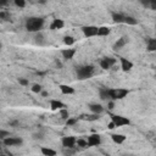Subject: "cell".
I'll list each match as a JSON object with an SVG mask.
<instances>
[{
  "instance_id": "obj_38",
  "label": "cell",
  "mask_w": 156,
  "mask_h": 156,
  "mask_svg": "<svg viewBox=\"0 0 156 156\" xmlns=\"http://www.w3.org/2000/svg\"><path fill=\"white\" fill-rule=\"evenodd\" d=\"M40 94H41V95H43V96H44V98H46V96H48V95H49V93H48V91H41V93H40Z\"/></svg>"
},
{
  "instance_id": "obj_2",
  "label": "cell",
  "mask_w": 156,
  "mask_h": 156,
  "mask_svg": "<svg viewBox=\"0 0 156 156\" xmlns=\"http://www.w3.org/2000/svg\"><path fill=\"white\" fill-rule=\"evenodd\" d=\"M94 74V67L91 65H87V66H82L77 69V77L78 79H88Z\"/></svg>"
},
{
  "instance_id": "obj_13",
  "label": "cell",
  "mask_w": 156,
  "mask_h": 156,
  "mask_svg": "<svg viewBox=\"0 0 156 156\" xmlns=\"http://www.w3.org/2000/svg\"><path fill=\"white\" fill-rule=\"evenodd\" d=\"M127 41H128V38H126V37H122V38L117 39V41H116L115 45H113V49H115V50H119V49H122V48L127 44Z\"/></svg>"
},
{
  "instance_id": "obj_1",
  "label": "cell",
  "mask_w": 156,
  "mask_h": 156,
  "mask_svg": "<svg viewBox=\"0 0 156 156\" xmlns=\"http://www.w3.org/2000/svg\"><path fill=\"white\" fill-rule=\"evenodd\" d=\"M44 26V20L41 17H29L26 21V29L28 32L35 33L39 32Z\"/></svg>"
},
{
  "instance_id": "obj_10",
  "label": "cell",
  "mask_w": 156,
  "mask_h": 156,
  "mask_svg": "<svg viewBox=\"0 0 156 156\" xmlns=\"http://www.w3.org/2000/svg\"><path fill=\"white\" fill-rule=\"evenodd\" d=\"M49 104H50V108L51 110H62V108H65L66 106H65V104L63 102H61L60 100H56V99H51L50 101H49Z\"/></svg>"
},
{
  "instance_id": "obj_19",
  "label": "cell",
  "mask_w": 156,
  "mask_h": 156,
  "mask_svg": "<svg viewBox=\"0 0 156 156\" xmlns=\"http://www.w3.org/2000/svg\"><path fill=\"white\" fill-rule=\"evenodd\" d=\"M111 139L116 143V144H123L126 141V136L123 134H112Z\"/></svg>"
},
{
  "instance_id": "obj_17",
  "label": "cell",
  "mask_w": 156,
  "mask_h": 156,
  "mask_svg": "<svg viewBox=\"0 0 156 156\" xmlns=\"http://www.w3.org/2000/svg\"><path fill=\"white\" fill-rule=\"evenodd\" d=\"M63 26H65V22H63L62 20L56 18V20H54V21H52V23H51L50 28H51V29H61V28H63Z\"/></svg>"
},
{
  "instance_id": "obj_16",
  "label": "cell",
  "mask_w": 156,
  "mask_h": 156,
  "mask_svg": "<svg viewBox=\"0 0 156 156\" xmlns=\"http://www.w3.org/2000/svg\"><path fill=\"white\" fill-rule=\"evenodd\" d=\"M40 151L44 156H56V151L49 146H41L40 147Z\"/></svg>"
},
{
  "instance_id": "obj_15",
  "label": "cell",
  "mask_w": 156,
  "mask_h": 156,
  "mask_svg": "<svg viewBox=\"0 0 156 156\" xmlns=\"http://www.w3.org/2000/svg\"><path fill=\"white\" fill-rule=\"evenodd\" d=\"M89 110L95 115H100L104 111V107L100 104H91V105H89Z\"/></svg>"
},
{
  "instance_id": "obj_11",
  "label": "cell",
  "mask_w": 156,
  "mask_h": 156,
  "mask_svg": "<svg viewBox=\"0 0 156 156\" xmlns=\"http://www.w3.org/2000/svg\"><path fill=\"white\" fill-rule=\"evenodd\" d=\"M119 61H121V68H122V71L127 72V71H130L133 68V63L129 60H127L124 57H119Z\"/></svg>"
},
{
  "instance_id": "obj_24",
  "label": "cell",
  "mask_w": 156,
  "mask_h": 156,
  "mask_svg": "<svg viewBox=\"0 0 156 156\" xmlns=\"http://www.w3.org/2000/svg\"><path fill=\"white\" fill-rule=\"evenodd\" d=\"M124 23L130 24V26H134V24H136V20L134 17H132V16H126L124 17Z\"/></svg>"
},
{
  "instance_id": "obj_7",
  "label": "cell",
  "mask_w": 156,
  "mask_h": 156,
  "mask_svg": "<svg viewBox=\"0 0 156 156\" xmlns=\"http://www.w3.org/2000/svg\"><path fill=\"white\" fill-rule=\"evenodd\" d=\"M116 62H117V60L116 58H113V57H104L101 61H100V67L102 68V69H110L112 66H115L116 65Z\"/></svg>"
},
{
  "instance_id": "obj_29",
  "label": "cell",
  "mask_w": 156,
  "mask_h": 156,
  "mask_svg": "<svg viewBox=\"0 0 156 156\" xmlns=\"http://www.w3.org/2000/svg\"><path fill=\"white\" fill-rule=\"evenodd\" d=\"M15 5L17 7H24L26 6V1L24 0H15Z\"/></svg>"
},
{
  "instance_id": "obj_18",
  "label": "cell",
  "mask_w": 156,
  "mask_h": 156,
  "mask_svg": "<svg viewBox=\"0 0 156 156\" xmlns=\"http://www.w3.org/2000/svg\"><path fill=\"white\" fill-rule=\"evenodd\" d=\"M124 17H126V15H122L118 12H112V20L116 23H124Z\"/></svg>"
},
{
  "instance_id": "obj_31",
  "label": "cell",
  "mask_w": 156,
  "mask_h": 156,
  "mask_svg": "<svg viewBox=\"0 0 156 156\" xmlns=\"http://www.w3.org/2000/svg\"><path fill=\"white\" fill-rule=\"evenodd\" d=\"M18 83L21 84V85H23V87H26V85H28V79H26V78H18Z\"/></svg>"
},
{
  "instance_id": "obj_32",
  "label": "cell",
  "mask_w": 156,
  "mask_h": 156,
  "mask_svg": "<svg viewBox=\"0 0 156 156\" xmlns=\"http://www.w3.org/2000/svg\"><path fill=\"white\" fill-rule=\"evenodd\" d=\"M76 122H77V118H68V119L66 121V124H67V126H74Z\"/></svg>"
},
{
  "instance_id": "obj_36",
  "label": "cell",
  "mask_w": 156,
  "mask_h": 156,
  "mask_svg": "<svg viewBox=\"0 0 156 156\" xmlns=\"http://www.w3.org/2000/svg\"><path fill=\"white\" fill-rule=\"evenodd\" d=\"M107 128H108V129H115V128H116V126H115V123L111 121V122L107 124Z\"/></svg>"
},
{
  "instance_id": "obj_25",
  "label": "cell",
  "mask_w": 156,
  "mask_h": 156,
  "mask_svg": "<svg viewBox=\"0 0 156 156\" xmlns=\"http://www.w3.org/2000/svg\"><path fill=\"white\" fill-rule=\"evenodd\" d=\"M58 113H60L61 118H63V119H66V121L69 118V112H68V110H67V108H62V110H60V111H58Z\"/></svg>"
},
{
  "instance_id": "obj_12",
  "label": "cell",
  "mask_w": 156,
  "mask_h": 156,
  "mask_svg": "<svg viewBox=\"0 0 156 156\" xmlns=\"http://www.w3.org/2000/svg\"><path fill=\"white\" fill-rule=\"evenodd\" d=\"M61 54H62V57H63V58L71 60V58H73V56L76 55V50H74V49H63V50L61 51Z\"/></svg>"
},
{
  "instance_id": "obj_35",
  "label": "cell",
  "mask_w": 156,
  "mask_h": 156,
  "mask_svg": "<svg viewBox=\"0 0 156 156\" xmlns=\"http://www.w3.org/2000/svg\"><path fill=\"white\" fill-rule=\"evenodd\" d=\"M43 39H44V37H43V34H41V33L37 35V43H40V44H41V41H43Z\"/></svg>"
},
{
  "instance_id": "obj_26",
  "label": "cell",
  "mask_w": 156,
  "mask_h": 156,
  "mask_svg": "<svg viewBox=\"0 0 156 156\" xmlns=\"http://www.w3.org/2000/svg\"><path fill=\"white\" fill-rule=\"evenodd\" d=\"M100 98L104 100H107L108 99V89H101L100 90Z\"/></svg>"
},
{
  "instance_id": "obj_22",
  "label": "cell",
  "mask_w": 156,
  "mask_h": 156,
  "mask_svg": "<svg viewBox=\"0 0 156 156\" xmlns=\"http://www.w3.org/2000/svg\"><path fill=\"white\" fill-rule=\"evenodd\" d=\"M77 146H78V147H82V149L89 147V146H88V141H87V139H82V138L77 139Z\"/></svg>"
},
{
  "instance_id": "obj_14",
  "label": "cell",
  "mask_w": 156,
  "mask_h": 156,
  "mask_svg": "<svg viewBox=\"0 0 156 156\" xmlns=\"http://www.w3.org/2000/svg\"><path fill=\"white\" fill-rule=\"evenodd\" d=\"M60 91L65 95H68V94H73L74 93V88H72L71 85H66V84H61L60 87Z\"/></svg>"
},
{
  "instance_id": "obj_23",
  "label": "cell",
  "mask_w": 156,
  "mask_h": 156,
  "mask_svg": "<svg viewBox=\"0 0 156 156\" xmlns=\"http://www.w3.org/2000/svg\"><path fill=\"white\" fill-rule=\"evenodd\" d=\"M74 38L73 37H71V35H66L65 38H63V43L67 45V46H71V45H73L74 44Z\"/></svg>"
},
{
  "instance_id": "obj_9",
  "label": "cell",
  "mask_w": 156,
  "mask_h": 156,
  "mask_svg": "<svg viewBox=\"0 0 156 156\" xmlns=\"http://www.w3.org/2000/svg\"><path fill=\"white\" fill-rule=\"evenodd\" d=\"M87 141H88V146H98L101 143V136L99 134H90Z\"/></svg>"
},
{
  "instance_id": "obj_28",
  "label": "cell",
  "mask_w": 156,
  "mask_h": 156,
  "mask_svg": "<svg viewBox=\"0 0 156 156\" xmlns=\"http://www.w3.org/2000/svg\"><path fill=\"white\" fill-rule=\"evenodd\" d=\"M98 118H99V115H95V113L89 115V116H85V119L87 121H96Z\"/></svg>"
},
{
  "instance_id": "obj_27",
  "label": "cell",
  "mask_w": 156,
  "mask_h": 156,
  "mask_svg": "<svg viewBox=\"0 0 156 156\" xmlns=\"http://www.w3.org/2000/svg\"><path fill=\"white\" fill-rule=\"evenodd\" d=\"M32 91L33 93H41L43 91V88L40 84H33L32 85Z\"/></svg>"
},
{
  "instance_id": "obj_8",
  "label": "cell",
  "mask_w": 156,
  "mask_h": 156,
  "mask_svg": "<svg viewBox=\"0 0 156 156\" xmlns=\"http://www.w3.org/2000/svg\"><path fill=\"white\" fill-rule=\"evenodd\" d=\"M61 143H62V146L68 147V149H73L77 145V139L72 135L71 136H63L61 139Z\"/></svg>"
},
{
  "instance_id": "obj_4",
  "label": "cell",
  "mask_w": 156,
  "mask_h": 156,
  "mask_svg": "<svg viewBox=\"0 0 156 156\" xmlns=\"http://www.w3.org/2000/svg\"><path fill=\"white\" fill-rule=\"evenodd\" d=\"M111 121L115 123L116 128H117V127L128 126V124L130 123V121H129L127 117H123V116H119V115H112V116H111Z\"/></svg>"
},
{
  "instance_id": "obj_37",
  "label": "cell",
  "mask_w": 156,
  "mask_h": 156,
  "mask_svg": "<svg viewBox=\"0 0 156 156\" xmlns=\"http://www.w3.org/2000/svg\"><path fill=\"white\" fill-rule=\"evenodd\" d=\"M107 106H108V108H110V110H112V108L115 107V104H113V101H110V102L107 104Z\"/></svg>"
},
{
  "instance_id": "obj_3",
  "label": "cell",
  "mask_w": 156,
  "mask_h": 156,
  "mask_svg": "<svg viewBox=\"0 0 156 156\" xmlns=\"http://www.w3.org/2000/svg\"><path fill=\"white\" fill-rule=\"evenodd\" d=\"M127 94H128V90H127V89H122V88H117V89H108V99H111V100L123 99Z\"/></svg>"
},
{
  "instance_id": "obj_30",
  "label": "cell",
  "mask_w": 156,
  "mask_h": 156,
  "mask_svg": "<svg viewBox=\"0 0 156 156\" xmlns=\"http://www.w3.org/2000/svg\"><path fill=\"white\" fill-rule=\"evenodd\" d=\"M7 136H10V132H6V130L1 129V130H0V138H1V139H5V138H7Z\"/></svg>"
},
{
  "instance_id": "obj_21",
  "label": "cell",
  "mask_w": 156,
  "mask_h": 156,
  "mask_svg": "<svg viewBox=\"0 0 156 156\" xmlns=\"http://www.w3.org/2000/svg\"><path fill=\"white\" fill-rule=\"evenodd\" d=\"M147 50L149 51H156V39H149L147 40Z\"/></svg>"
},
{
  "instance_id": "obj_33",
  "label": "cell",
  "mask_w": 156,
  "mask_h": 156,
  "mask_svg": "<svg viewBox=\"0 0 156 156\" xmlns=\"http://www.w3.org/2000/svg\"><path fill=\"white\" fill-rule=\"evenodd\" d=\"M0 18H1V20H6V18H9V15H7L5 11H1V12H0Z\"/></svg>"
},
{
  "instance_id": "obj_5",
  "label": "cell",
  "mask_w": 156,
  "mask_h": 156,
  "mask_svg": "<svg viewBox=\"0 0 156 156\" xmlns=\"http://www.w3.org/2000/svg\"><path fill=\"white\" fill-rule=\"evenodd\" d=\"M82 32H83L84 37H87V38L96 37L98 32H99V27H96V26H84L82 28Z\"/></svg>"
},
{
  "instance_id": "obj_6",
  "label": "cell",
  "mask_w": 156,
  "mask_h": 156,
  "mask_svg": "<svg viewBox=\"0 0 156 156\" xmlns=\"http://www.w3.org/2000/svg\"><path fill=\"white\" fill-rule=\"evenodd\" d=\"M2 143L5 146H16V145H21L23 143V140L18 136H7V138L2 139Z\"/></svg>"
},
{
  "instance_id": "obj_20",
  "label": "cell",
  "mask_w": 156,
  "mask_h": 156,
  "mask_svg": "<svg viewBox=\"0 0 156 156\" xmlns=\"http://www.w3.org/2000/svg\"><path fill=\"white\" fill-rule=\"evenodd\" d=\"M110 28L108 27H99V32H98V35L99 37H107L108 34H110Z\"/></svg>"
},
{
  "instance_id": "obj_34",
  "label": "cell",
  "mask_w": 156,
  "mask_h": 156,
  "mask_svg": "<svg viewBox=\"0 0 156 156\" xmlns=\"http://www.w3.org/2000/svg\"><path fill=\"white\" fill-rule=\"evenodd\" d=\"M149 6L152 9V10H156V0H151L149 2Z\"/></svg>"
}]
</instances>
